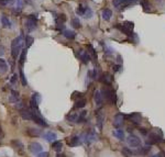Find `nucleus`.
<instances>
[{
    "mask_svg": "<svg viewBox=\"0 0 165 157\" xmlns=\"http://www.w3.org/2000/svg\"><path fill=\"white\" fill-rule=\"evenodd\" d=\"M120 68H121V66H120V65H116V66H113V71H114V73H117V71H119V69H120Z\"/></svg>",
    "mask_w": 165,
    "mask_h": 157,
    "instance_id": "nucleus-49",
    "label": "nucleus"
},
{
    "mask_svg": "<svg viewBox=\"0 0 165 157\" xmlns=\"http://www.w3.org/2000/svg\"><path fill=\"white\" fill-rule=\"evenodd\" d=\"M80 144H81V138H80V136H77V135H74L73 137H71L67 141V145L71 146V147H76Z\"/></svg>",
    "mask_w": 165,
    "mask_h": 157,
    "instance_id": "nucleus-14",
    "label": "nucleus"
},
{
    "mask_svg": "<svg viewBox=\"0 0 165 157\" xmlns=\"http://www.w3.org/2000/svg\"><path fill=\"white\" fill-rule=\"evenodd\" d=\"M31 100H33L35 103H40L41 102V95L40 94H38V92H35V94H33L32 97H31Z\"/></svg>",
    "mask_w": 165,
    "mask_h": 157,
    "instance_id": "nucleus-37",
    "label": "nucleus"
},
{
    "mask_svg": "<svg viewBox=\"0 0 165 157\" xmlns=\"http://www.w3.org/2000/svg\"><path fill=\"white\" fill-rule=\"evenodd\" d=\"M140 132L142 133V135H147V130L144 128H140Z\"/></svg>",
    "mask_w": 165,
    "mask_h": 157,
    "instance_id": "nucleus-47",
    "label": "nucleus"
},
{
    "mask_svg": "<svg viewBox=\"0 0 165 157\" xmlns=\"http://www.w3.org/2000/svg\"><path fill=\"white\" fill-rule=\"evenodd\" d=\"M80 138H81V142L86 143L87 145H90L91 143H94L95 141H97V134L95 132L94 130H91V131H87L85 133H83L80 135Z\"/></svg>",
    "mask_w": 165,
    "mask_h": 157,
    "instance_id": "nucleus-2",
    "label": "nucleus"
},
{
    "mask_svg": "<svg viewBox=\"0 0 165 157\" xmlns=\"http://www.w3.org/2000/svg\"><path fill=\"white\" fill-rule=\"evenodd\" d=\"M111 17H112V11L108 8H106V9L103 10V19L105 21H109V20L111 19Z\"/></svg>",
    "mask_w": 165,
    "mask_h": 157,
    "instance_id": "nucleus-24",
    "label": "nucleus"
},
{
    "mask_svg": "<svg viewBox=\"0 0 165 157\" xmlns=\"http://www.w3.org/2000/svg\"><path fill=\"white\" fill-rule=\"evenodd\" d=\"M85 105H86V100L85 99H79L75 102L74 108H75V109H81V108H84Z\"/></svg>",
    "mask_w": 165,
    "mask_h": 157,
    "instance_id": "nucleus-32",
    "label": "nucleus"
},
{
    "mask_svg": "<svg viewBox=\"0 0 165 157\" xmlns=\"http://www.w3.org/2000/svg\"><path fill=\"white\" fill-rule=\"evenodd\" d=\"M127 143L130 147H139L141 145V140L136 135L131 134L127 137Z\"/></svg>",
    "mask_w": 165,
    "mask_h": 157,
    "instance_id": "nucleus-7",
    "label": "nucleus"
},
{
    "mask_svg": "<svg viewBox=\"0 0 165 157\" xmlns=\"http://www.w3.org/2000/svg\"><path fill=\"white\" fill-rule=\"evenodd\" d=\"M37 157H50V154L47 152H41L37 155Z\"/></svg>",
    "mask_w": 165,
    "mask_h": 157,
    "instance_id": "nucleus-45",
    "label": "nucleus"
},
{
    "mask_svg": "<svg viewBox=\"0 0 165 157\" xmlns=\"http://www.w3.org/2000/svg\"><path fill=\"white\" fill-rule=\"evenodd\" d=\"M86 114H87V111H85V110H84L83 112H80L79 117H78V120H77V123H81V122H84V121H85Z\"/></svg>",
    "mask_w": 165,
    "mask_h": 157,
    "instance_id": "nucleus-39",
    "label": "nucleus"
},
{
    "mask_svg": "<svg viewBox=\"0 0 165 157\" xmlns=\"http://www.w3.org/2000/svg\"><path fill=\"white\" fill-rule=\"evenodd\" d=\"M1 24L4 28H11V21L9 20V18H7L6 15L1 17Z\"/></svg>",
    "mask_w": 165,
    "mask_h": 157,
    "instance_id": "nucleus-30",
    "label": "nucleus"
},
{
    "mask_svg": "<svg viewBox=\"0 0 165 157\" xmlns=\"http://www.w3.org/2000/svg\"><path fill=\"white\" fill-rule=\"evenodd\" d=\"M140 3H141L142 8H143V10H144L145 12H150V11H151V6H150L147 0H141Z\"/></svg>",
    "mask_w": 165,
    "mask_h": 157,
    "instance_id": "nucleus-31",
    "label": "nucleus"
},
{
    "mask_svg": "<svg viewBox=\"0 0 165 157\" xmlns=\"http://www.w3.org/2000/svg\"><path fill=\"white\" fill-rule=\"evenodd\" d=\"M137 0H112V5L116 8H119L120 10H122L123 8H126L128 6L134 3Z\"/></svg>",
    "mask_w": 165,
    "mask_h": 157,
    "instance_id": "nucleus-5",
    "label": "nucleus"
},
{
    "mask_svg": "<svg viewBox=\"0 0 165 157\" xmlns=\"http://www.w3.org/2000/svg\"><path fill=\"white\" fill-rule=\"evenodd\" d=\"M56 157H65V156H64V155H62V154H57Z\"/></svg>",
    "mask_w": 165,
    "mask_h": 157,
    "instance_id": "nucleus-53",
    "label": "nucleus"
},
{
    "mask_svg": "<svg viewBox=\"0 0 165 157\" xmlns=\"http://www.w3.org/2000/svg\"><path fill=\"white\" fill-rule=\"evenodd\" d=\"M10 102H13V103H17L18 101H20V97H19V92L15 90H11V96L9 98Z\"/></svg>",
    "mask_w": 165,
    "mask_h": 157,
    "instance_id": "nucleus-22",
    "label": "nucleus"
},
{
    "mask_svg": "<svg viewBox=\"0 0 165 157\" xmlns=\"http://www.w3.org/2000/svg\"><path fill=\"white\" fill-rule=\"evenodd\" d=\"M79 54H78V57H79V59L81 61V62L84 63V64H88L90 61V55L88 54L87 52H85V51H83V50H80Z\"/></svg>",
    "mask_w": 165,
    "mask_h": 157,
    "instance_id": "nucleus-17",
    "label": "nucleus"
},
{
    "mask_svg": "<svg viewBox=\"0 0 165 157\" xmlns=\"http://www.w3.org/2000/svg\"><path fill=\"white\" fill-rule=\"evenodd\" d=\"M25 27H27V31L29 33L33 32L37 29V19L34 17H29L27 22H25Z\"/></svg>",
    "mask_w": 165,
    "mask_h": 157,
    "instance_id": "nucleus-9",
    "label": "nucleus"
},
{
    "mask_svg": "<svg viewBox=\"0 0 165 157\" xmlns=\"http://www.w3.org/2000/svg\"><path fill=\"white\" fill-rule=\"evenodd\" d=\"M7 70H8V65H7V62H6L5 59L0 58V75L6 74Z\"/></svg>",
    "mask_w": 165,
    "mask_h": 157,
    "instance_id": "nucleus-27",
    "label": "nucleus"
},
{
    "mask_svg": "<svg viewBox=\"0 0 165 157\" xmlns=\"http://www.w3.org/2000/svg\"><path fill=\"white\" fill-rule=\"evenodd\" d=\"M78 117H79V113H70L66 117V120L70 121V122H75V123H77Z\"/></svg>",
    "mask_w": 165,
    "mask_h": 157,
    "instance_id": "nucleus-28",
    "label": "nucleus"
},
{
    "mask_svg": "<svg viewBox=\"0 0 165 157\" xmlns=\"http://www.w3.org/2000/svg\"><path fill=\"white\" fill-rule=\"evenodd\" d=\"M32 110V121H34L37 124L41 125V126H44V128H47L48 124L45 122V120L43 119V117L41 115L39 109H31Z\"/></svg>",
    "mask_w": 165,
    "mask_h": 157,
    "instance_id": "nucleus-3",
    "label": "nucleus"
},
{
    "mask_svg": "<svg viewBox=\"0 0 165 157\" xmlns=\"http://www.w3.org/2000/svg\"><path fill=\"white\" fill-rule=\"evenodd\" d=\"M0 137H4V132H2V128L0 126Z\"/></svg>",
    "mask_w": 165,
    "mask_h": 157,
    "instance_id": "nucleus-51",
    "label": "nucleus"
},
{
    "mask_svg": "<svg viewBox=\"0 0 165 157\" xmlns=\"http://www.w3.org/2000/svg\"><path fill=\"white\" fill-rule=\"evenodd\" d=\"M85 11H86V7L84 5H79L77 7V9H76V13L78 14V15H84L85 14Z\"/></svg>",
    "mask_w": 165,
    "mask_h": 157,
    "instance_id": "nucleus-35",
    "label": "nucleus"
},
{
    "mask_svg": "<svg viewBox=\"0 0 165 157\" xmlns=\"http://www.w3.org/2000/svg\"><path fill=\"white\" fill-rule=\"evenodd\" d=\"M100 81H103L106 86H110L113 81L112 75H111V74H109V73H106V74H104L103 76L100 77Z\"/></svg>",
    "mask_w": 165,
    "mask_h": 157,
    "instance_id": "nucleus-16",
    "label": "nucleus"
},
{
    "mask_svg": "<svg viewBox=\"0 0 165 157\" xmlns=\"http://www.w3.org/2000/svg\"><path fill=\"white\" fill-rule=\"evenodd\" d=\"M150 152V147L149 146H144V147H139L137 151L133 152V155H146L147 153Z\"/></svg>",
    "mask_w": 165,
    "mask_h": 157,
    "instance_id": "nucleus-19",
    "label": "nucleus"
},
{
    "mask_svg": "<svg viewBox=\"0 0 165 157\" xmlns=\"http://www.w3.org/2000/svg\"><path fill=\"white\" fill-rule=\"evenodd\" d=\"M17 78H18V75H13V76L11 77V80H10V82H11V84H14V82L17 81Z\"/></svg>",
    "mask_w": 165,
    "mask_h": 157,
    "instance_id": "nucleus-48",
    "label": "nucleus"
},
{
    "mask_svg": "<svg viewBox=\"0 0 165 157\" xmlns=\"http://www.w3.org/2000/svg\"><path fill=\"white\" fill-rule=\"evenodd\" d=\"M72 24H73V27L76 29H79L81 27V23H80V21L78 18H74V19L72 20Z\"/></svg>",
    "mask_w": 165,
    "mask_h": 157,
    "instance_id": "nucleus-40",
    "label": "nucleus"
},
{
    "mask_svg": "<svg viewBox=\"0 0 165 157\" xmlns=\"http://www.w3.org/2000/svg\"><path fill=\"white\" fill-rule=\"evenodd\" d=\"M84 15H85L86 18H91L93 17V10L90 9L89 7H86V11Z\"/></svg>",
    "mask_w": 165,
    "mask_h": 157,
    "instance_id": "nucleus-43",
    "label": "nucleus"
},
{
    "mask_svg": "<svg viewBox=\"0 0 165 157\" xmlns=\"http://www.w3.org/2000/svg\"><path fill=\"white\" fill-rule=\"evenodd\" d=\"M123 24H124V25H126L128 29H130V30H132V29H133V23H132V22H124Z\"/></svg>",
    "mask_w": 165,
    "mask_h": 157,
    "instance_id": "nucleus-46",
    "label": "nucleus"
},
{
    "mask_svg": "<svg viewBox=\"0 0 165 157\" xmlns=\"http://www.w3.org/2000/svg\"><path fill=\"white\" fill-rule=\"evenodd\" d=\"M29 151L34 155H38L39 153L43 152V146L39 142H32L29 145Z\"/></svg>",
    "mask_w": 165,
    "mask_h": 157,
    "instance_id": "nucleus-8",
    "label": "nucleus"
},
{
    "mask_svg": "<svg viewBox=\"0 0 165 157\" xmlns=\"http://www.w3.org/2000/svg\"><path fill=\"white\" fill-rule=\"evenodd\" d=\"M11 145H12V147L17 151V152H19L20 154H23L24 152V146L22 142L20 141V140H13L12 142H11Z\"/></svg>",
    "mask_w": 165,
    "mask_h": 157,
    "instance_id": "nucleus-13",
    "label": "nucleus"
},
{
    "mask_svg": "<svg viewBox=\"0 0 165 157\" xmlns=\"http://www.w3.org/2000/svg\"><path fill=\"white\" fill-rule=\"evenodd\" d=\"M20 79H21V84L22 86H27L28 85V81L25 79V76H24V73L22 70V68H20Z\"/></svg>",
    "mask_w": 165,
    "mask_h": 157,
    "instance_id": "nucleus-38",
    "label": "nucleus"
},
{
    "mask_svg": "<svg viewBox=\"0 0 165 157\" xmlns=\"http://www.w3.org/2000/svg\"><path fill=\"white\" fill-rule=\"evenodd\" d=\"M5 54V47L2 45H0V56H2Z\"/></svg>",
    "mask_w": 165,
    "mask_h": 157,
    "instance_id": "nucleus-50",
    "label": "nucleus"
},
{
    "mask_svg": "<svg viewBox=\"0 0 165 157\" xmlns=\"http://www.w3.org/2000/svg\"><path fill=\"white\" fill-rule=\"evenodd\" d=\"M116 28L118 29V30H120L122 33H126V34H128L129 36H132V30L128 29L124 24H117V25H116Z\"/></svg>",
    "mask_w": 165,
    "mask_h": 157,
    "instance_id": "nucleus-20",
    "label": "nucleus"
},
{
    "mask_svg": "<svg viewBox=\"0 0 165 157\" xmlns=\"http://www.w3.org/2000/svg\"><path fill=\"white\" fill-rule=\"evenodd\" d=\"M124 119H126V115L123 113H118L114 115V118H113V126L114 128H119L121 125L123 124V122H124Z\"/></svg>",
    "mask_w": 165,
    "mask_h": 157,
    "instance_id": "nucleus-10",
    "label": "nucleus"
},
{
    "mask_svg": "<svg viewBox=\"0 0 165 157\" xmlns=\"http://www.w3.org/2000/svg\"><path fill=\"white\" fill-rule=\"evenodd\" d=\"M94 100H95V103L98 105V107H101L103 103H104V97L101 95V91L96 90L94 92Z\"/></svg>",
    "mask_w": 165,
    "mask_h": 157,
    "instance_id": "nucleus-15",
    "label": "nucleus"
},
{
    "mask_svg": "<svg viewBox=\"0 0 165 157\" xmlns=\"http://www.w3.org/2000/svg\"><path fill=\"white\" fill-rule=\"evenodd\" d=\"M122 154L126 157H130V156L133 155V152H132L131 149H129L128 147H123L122 148Z\"/></svg>",
    "mask_w": 165,
    "mask_h": 157,
    "instance_id": "nucleus-41",
    "label": "nucleus"
},
{
    "mask_svg": "<svg viewBox=\"0 0 165 157\" xmlns=\"http://www.w3.org/2000/svg\"><path fill=\"white\" fill-rule=\"evenodd\" d=\"M23 47V35L21 34L19 38H15L11 42V55L14 59H17Z\"/></svg>",
    "mask_w": 165,
    "mask_h": 157,
    "instance_id": "nucleus-1",
    "label": "nucleus"
},
{
    "mask_svg": "<svg viewBox=\"0 0 165 157\" xmlns=\"http://www.w3.org/2000/svg\"><path fill=\"white\" fill-rule=\"evenodd\" d=\"M112 135L114 137L119 138L120 141H123L124 140V132H123L122 130H120V128H117V130H114L112 132Z\"/></svg>",
    "mask_w": 165,
    "mask_h": 157,
    "instance_id": "nucleus-25",
    "label": "nucleus"
},
{
    "mask_svg": "<svg viewBox=\"0 0 165 157\" xmlns=\"http://www.w3.org/2000/svg\"><path fill=\"white\" fill-rule=\"evenodd\" d=\"M163 137V134L161 131L157 132H150L149 135H147V141H146V144L147 145H154L156 143L161 142V140Z\"/></svg>",
    "mask_w": 165,
    "mask_h": 157,
    "instance_id": "nucleus-4",
    "label": "nucleus"
},
{
    "mask_svg": "<svg viewBox=\"0 0 165 157\" xmlns=\"http://www.w3.org/2000/svg\"><path fill=\"white\" fill-rule=\"evenodd\" d=\"M63 35L68 40H74L76 36V33L74 31H71V30H63Z\"/></svg>",
    "mask_w": 165,
    "mask_h": 157,
    "instance_id": "nucleus-26",
    "label": "nucleus"
},
{
    "mask_svg": "<svg viewBox=\"0 0 165 157\" xmlns=\"http://www.w3.org/2000/svg\"><path fill=\"white\" fill-rule=\"evenodd\" d=\"M52 148L53 151H55L56 153L62 152V149H63V143L61 141H54L52 144Z\"/></svg>",
    "mask_w": 165,
    "mask_h": 157,
    "instance_id": "nucleus-23",
    "label": "nucleus"
},
{
    "mask_svg": "<svg viewBox=\"0 0 165 157\" xmlns=\"http://www.w3.org/2000/svg\"><path fill=\"white\" fill-rule=\"evenodd\" d=\"M151 157H160V154H155V155H153V156Z\"/></svg>",
    "mask_w": 165,
    "mask_h": 157,
    "instance_id": "nucleus-54",
    "label": "nucleus"
},
{
    "mask_svg": "<svg viewBox=\"0 0 165 157\" xmlns=\"http://www.w3.org/2000/svg\"><path fill=\"white\" fill-rule=\"evenodd\" d=\"M14 2V0H0V6H8L12 5Z\"/></svg>",
    "mask_w": 165,
    "mask_h": 157,
    "instance_id": "nucleus-44",
    "label": "nucleus"
},
{
    "mask_svg": "<svg viewBox=\"0 0 165 157\" xmlns=\"http://www.w3.org/2000/svg\"><path fill=\"white\" fill-rule=\"evenodd\" d=\"M96 119H97V128L101 131V130H103V126H104V122H105V114L101 109L98 110V111L96 112Z\"/></svg>",
    "mask_w": 165,
    "mask_h": 157,
    "instance_id": "nucleus-11",
    "label": "nucleus"
},
{
    "mask_svg": "<svg viewBox=\"0 0 165 157\" xmlns=\"http://www.w3.org/2000/svg\"><path fill=\"white\" fill-rule=\"evenodd\" d=\"M25 56H27V50H25V48H22V51L20 53V57H19V62L21 65H23V63L25 62Z\"/></svg>",
    "mask_w": 165,
    "mask_h": 157,
    "instance_id": "nucleus-34",
    "label": "nucleus"
},
{
    "mask_svg": "<svg viewBox=\"0 0 165 157\" xmlns=\"http://www.w3.org/2000/svg\"><path fill=\"white\" fill-rule=\"evenodd\" d=\"M20 114H21V118L23 120H32V110L31 109H22L20 111Z\"/></svg>",
    "mask_w": 165,
    "mask_h": 157,
    "instance_id": "nucleus-18",
    "label": "nucleus"
},
{
    "mask_svg": "<svg viewBox=\"0 0 165 157\" xmlns=\"http://www.w3.org/2000/svg\"><path fill=\"white\" fill-rule=\"evenodd\" d=\"M88 50H89L88 54H89L90 56L93 57L94 59H96V58H97V53H96V51H95V48L93 47V45H91V44H88Z\"/></svg>",
    "mask_w": 165,
    "mask_h": 157,
    "instance_id": "nucleus-36",
    "label": "nucleus"
},
{
    "mask_svg": "<svg viewBox=\"0 0 165 157\" xmlns=\"http://www.w3.org/2000/svg\"><path fill=\"white\" fill-rule=\"evenodd\" d=\"M33 38H31V36H29V35H27V38H25V46H27V48H29L31 45L33 44Z\"/></svg>",
    "mask_w": 165,
    "mask_h": 157,
    "instance_id": "nucleus-42",
    "label": "nucleus"
},
{
    "mask_svg": "<svg viewBox=\"0 0 165 157\" xmlns=\"http://www.w3.org/2000/svg\"><path fill=\"white\" fill-rule=\"evenodd\" d=\"M28 134L30 136H40V135H42L41 133V130H38V128H29L28 130Z\"/></svg>",
    "mask_w": 165,
    "mask_h": 157,
    "instance_id": "nucleus-29",
    "label": "nucleus"
},
{
    "mask_svg": "<svg viewBox=\"0 0 165 157\" xmlns=\"http://www.w3.org/2000/svg\"><path fill=\"white\" fill-rule=\"evenodd\" d=\"M128 120H130L132 123L138 125L142 122V115L140 113H131V114H128L126 117Z\"/></svg>",
    "mask_w": 165,
    "mask_h": 157,
    "instance_id": "nucleus-12",
    "label": "nucleus"
},
{
    "mask_svg": "<svg viewBox=\"0 0 165 157\" xmlns=\"http://www.w3.org/2000/svg\"><path fill=\"white\" fill-rule=\"evenodd\" d=\"M103 92H104L106 99L108 100L110 103H116L117 102V95H116V92L113 90L108 89V88H105Z\"/></svg>",
    "mask_w": 165,
    "mask_h": 157,
    "instance_id": "nucleus-6",
    "label": "nucleus"
},
{
    "mask_svg": "<svg viewBox=\"0 0 165 157\" xmlns=\"http://www.w3.org/2000/svg\"><path fill=\"white\" fill-rule=\"evenodd\" d=\"M43 137L45 138L47 142H53V141H56L57 135L54 132H47V133H45L43 135Z\"/></svg>",
    "mask_w": 165,
    "mask_h": 157,
    "instance_id": "nucleus-21",
    "label": "nucleus"
},
{
    "mask_svg": "<svg viewBox=\"0 0 165 157\" xmlns=\"http://www.w3.org/2000/svg\"><path fill=\"white\" fill-rule=\"evenodd\" d=\"M14 10L15 11H21L22 10V8H23V1L22 0H14Z\"/></svg>",
    "mask_w": 165,
    "mask_h": 157,
    "instance_id": "nucleus-33",
    "label": "nucleus"
},
{
    "mask_svg": "<svg viewBox=\"0 0 165 157\" xmlns=\"http://www.w3.org/2000/svg\"><path fill=\"white\" fill-rule=\"evenodd\" d=\"M159 154H160V157H165V152H161Z\"/></svg>",
    "mask_w": 165,
    "mask_h": 157,
    "instance_id": "nucleus-52",
    "label": "nucleus"
}]
</instances>
